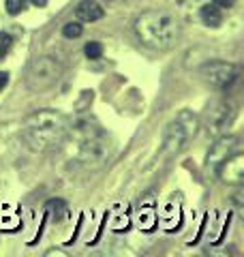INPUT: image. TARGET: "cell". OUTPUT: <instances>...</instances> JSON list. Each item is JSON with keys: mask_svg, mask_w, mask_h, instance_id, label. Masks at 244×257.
Listing matches in <instances>:
<instances>
[{"mask_svg": "<svg viewBox=\"0 0 244 257\" xmlns=\"http://www.w3.org/2000/svg\"><path fill=\"white\" fill-rule=\"evenodd\" d=\"M235 0H214L216 7H225V9H229V7H233Z\"/></svg>", "mask_w": 244, "mask_h": 257, "instance_id": "obj_11", "label": "cell"}, {"mask_svg": "<svg viewBox=\"0 0 244 257\" xmlns=\"http://www.w3.org/2000/svg\"><path fill=\"white\" fill-rule=\"evenodd\" d=\"M75 13H77V20H81V22H96L105 15L101 5L94 3V0H84V3H79Z\"/></svg>", "mask_w": 244, "mask_h": 257, "instance_id": "obj_5", "label": "cell"}, {"mask_svg": "<svg viewBox=\"0 0 244 257\" xmlns=\"http://www.w3.org/2000/svg\"><path fill=\"white\" fill-rule=\"evenodd\" d=\"M7 79H9V75H7V73H3V71H0V90H3V88L7 86Z\"/></svg>", "mask_w": 244, "mask_h": 257, "instance_id": "obj_12", "label": "cell"}, {"mask_svg": "<svg viewBox=\"0 0 244 257\" xmlns=\"http://www.w3.org/2000/svg\"><path fill=\"white\" fill-rule=\"evenodd\" d=\"M81 32H84V28H81L79 22H69V24H64V28H62V35L67 39H75Z\"/></svg>", "mask_w": 244, "mask_h": 257, "instance_id": "obj_7", "label": "cell"}, {"mask_svg": "<svg viewBox=\"0 0 244 257\" xmlns=\"http://www.w3.org/2000/svg\"><path fill=\"white\" fill-rule=\"evenodd\" d=\"M201 22L206 24V26L210 28H216V26H221V22H223V13L221 9H218L216 5H206V7H201Z\"/></svg>", "mask_w": 244, "mask_h": 257, "instance_id": "obj_6", "label": "cell"}, {"mask_svg": "<svg viewBox=\"0 0 244 257\" xmlns=\"http://www.w3.org/2000/svg\"><path fill=\"white\" fill-rule=\"evenodd\" d=\"M201 75L212 86H227L238 77V67H233L229 62H210L203 67Z\"/></svg>", "mask_w": 244, "mask_h": 257, "instance_id": "obj_3", "label": "cell"}, {"mask_svg": "<svg viewBox=\"0 0 244 257\" xmlns=\"http://www.w3.org/2000/svg\"><path fill=\"white\" fill-rule=\"evenodd\" d=\"M84 54H86L90 60H94V58H101V56H103V45H101V43H96V41L88 43V45L84 47Z\"/></svg>", "mask_w": 244, "mask_h": 257, "instance_id": "obj_8", "label": "cell"}, {"mask_svg": "<svg viewBox=\"0 0 244 257\" xmlns=\"http://www.w3.org/2000/svg\"><path fill=\"white\" fill-rule=\"evenodd\" d=\"M26 9V0H7V11L11 15H18Z\"/></svg>", "mask_w": 244, "mask_h": 257, "instance_id": "obj_10", "label": "cell"}, {"mask_svg": "<svg viewBox=\"0 0 244 257\" xmlns=\"http://www.w3.org/2000/svg\"><path fill=\"white\" fill-rule=\"evenodd\" d=\"M64 128H67V124H64V118L60 114L43 109L26 120V140L30 142L32 148H45L60 140Z\"/></svg>", "mask_w": 244, "mask_h": 257, "instance_id": "obj_1", "label": "cell"}, {"mask_svg": "<svg viewBox=\"0 0 244 257\" xmlns=\"http://www.w3.org/2000/svg\"><path fill=\"white\" fill-rule=\"evenodd\" d=\"M242 174H244V163H242V155L235 157H227L221 163V176L225 182H242Z\"/></svg>", "mask_w": 244, "mask_h": 257, "instance_id": "obj_4", "label": "cell"}, {"mask_svg": "<svg viewBox=\"0 0 244 257\" xmlns=\"http://www.w3.org/2000/svg\"><path fill=\"white\" fill-rule=\"evenodd\" d=\"M11 45H13L11 35H7V32H0V58H5L7 52L11 50Z\"/></svg>", "mask_w": 244, "mask_h": 257, "instance_id": "obj_9", "label": "cell"}, {"mask_svg": "<svg viewBox=\"0 0 244 257\" xmlns=\"http://www.w3.org/2000/svg\"><path fill=\"white\" fill-rule=\"evenodd\" d=\"M135 32L152 47H169L178 35V26L165 13H144L135 22Z\"/></svg>", "mask_w": 244, "mask_h": 257, "instance_id": "obj_2", "label": "cell"}, {"mask_svg": "<svg viewBox=\"0 0 244 257\" xmlns=\"http://www.w3.org/2000/svg\"><path fill=\"white\" fill-rule=\"evenodd\" d=\"M30 3L35 5V7H45L47 3H50V0H30Z\"/></svg>", "mask_w": 244, "mask_h": 257, "instance_id": "obj_13", "label": "cell"}]
</instances>
